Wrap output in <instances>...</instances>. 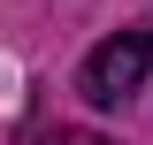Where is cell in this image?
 Instances as JSON below:
<instances>
[{
    "label": "cell",
    "mask_w": 153,
    "mask_h": 145,
    "mask_svg": "<svg viewBox=\"0 0 153 145\" xmlns=\"http://www.w3.org/2000/svg\"><path fill=\"white\" fill-rule=\"evenodd\" d=\"M146 69H153V31H115V38H100L92 54H84L76 92H84L92 107H123V99L146 84Z\"/></svg>",
    "instance_id": "6da1fadb"
},
{
    "label": "cell",
    "mask_w": 153,
    "mask_h": 145,
    "mask_svg": "<svg viewBox=\"0 0 153 145\" xmlns=\"http://www.w3.org/2000/svg\"><path fill=\"white\" fill-rule=\"evenodd\" d=\"M38 145H115V138H92V130H46Z\"/></svg>",
    "instance_id": "7a4b0ae2"
}]
</instances>
